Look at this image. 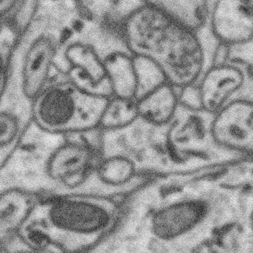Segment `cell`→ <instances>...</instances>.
<instances>
[{
	"label": "cell",
	"mask_w": 253,
	"mask_h": 253,
	"mask_svg": "<svg viewBox=\"0 0 253 253\" xmlns=\"http://www.w3.org/2000/svg\"><path fill=\"white\" fill-rule=\"evenodd\" d=\"M37 202L34 195L21 189L0 193V245L17 237Z\"/></svg>",
	"instance_id": "obj_10"
},
{
	"label": "cell",
	"mask_w": 253,
	"mask_h": 253,
	"mask_svg": "<svg viewBox=\"0 0 253 253\" xmlns=\"http://www.w3.org/2000/svg\"><path fill=\"white\" fill-rule=\"evenodd\" d=\"M56 69L88 93L112 96L104 59L86 43L68 39L61 51Z\"/></svg>",
	"instance_id": "obj_5"
},
{
	"label": "cell",
	"mask_w": 253,
	"mask_h": 253,
	"mask_svg": "<svg viewBox=\"0 0 253 253\" xmlns=\"http://www.w3.org/2000/svg\"><path fill=\"white\" fill-rule=\"evenodd\" d=\"M227 46L226 62L247 68H253V40Z\"/></svg>",
	"instance_id": "obj_19"
},
{
	"label": "cell",
	"mask_w": 253,
	"mask_h": 253,
	"mask_svg": "<svg viewBox=\"0 0 253 253\" xmlns=\"http://www.w3.org/2000/svg\"><path fill=\"white\" fill-rule=\"evenodd\" d=\"M21 122L17 115L7 111L0 112V148L12 145L19 137Z\"/></svg>",
	"instance_id": "obj_17"
},
{
	"label": "cell",
	"mask_w": 253,
	"mask_h": 253,
	"mask_svg": "<svg viewBox=\"0 0 253 253\" xmlns=\"http://www.w3.org/2000/svg\"><path fill=\"white\" fill-rule=\"evenodd\" d=\"M253 69L224 62L204 70L195 83L203 110L214 115L245 90L252 93Z\"/></svg>",
	"instance_id": "obj_4"
},
{
	"label": "cell",
	"mask_w": 253,
	"mask_h": 253,
	"mask_svg": "<svg viewBox=\"0 0 253 253\" xmlns=\"http://www.w3.org/2000/svg\"><path fill=\"white\" fill-rule=\"evenodd\" d=\"M135 166L132 160L124 156H113L104 159L97 167L100 180L107 185H124L132 179Z\"/></svg>",
	"instance_id": "obj_15"
},
{
	"label": "cell",
	"mask_w": 253,
	"mask_h": 253,
	"mask_svg": "<svg viewBox=\"0 0 253 253\" xmlns=\"http://www.w3.org/2000/svg\"><path fill=\"white\" fill-rule=\"evenodd\" d=\"M207 23L225 44L253 40V0H214L209 7Z\"/></svg>",
	"instance_id": "obj_7"
},
{
	"label": "cell",
	"mask_w": 253,
	"mask_h": 253,
	"mask_svg": "<svg viewBox=\"0 0 253 253\" xmlns=\"http://www.w3.org/2000/svg\"><path fill=\"white\" fill-rule=\"evenodd\" d=\"M109 98L83 90L56 70L31 102L30 117L37 127L47 133H88L99 129Z\"/></svg>",
	"instance_id": "obj_3"
},
{
	"label": "cell",
	"mask_w": 253,
	"mask_h": 253,
	"mask_svg": "<svg viewBox=\"0 0 253 253\" xmlns=\"http://www.w3.org/2000/svg\"><path fill=\"white\" fill-rule=\"evenodd\" d=\"M150 7L163 11L173 18L197 30L206 23L210 0H141Z\"/></svg>",
	"instance_id": "obj_13"
},
{
	"label": "cell",
	"mask_w": 253,
	"mask_h": 253,
	"mask_svg": "<svg viewBox=\"0 0 253 253\" xmlns=\"http://www.w3.org/2000/svg\"><path fill=\"white\" fill-rule=\"evenodd\" d=\"M136 100L139 119L159 127L171 124L179 106L178 88L168 82Z\"/></svg>",
	"instance_id": "obj_11"
},
{
	"label": "cell",
	"mask_w": 253,
	"mask_h": 253,
	"mask_svg": "<svg viewBox=\"0 0 253 253\" xmlns=\"http://www.w3.org/2000/svg\"><path fill=\"white\" fill-rule=\"evenodd\" d=\"M113 203L97 197L67 195L37 202L17 237L35 251L65 252L86 249L111 227Z\"/></svg>",
	"instance_id": "obj_2"
},
{
	"label": "cell",
	"mask_w": 253,
	"mask_h": 253,
	"mask_svg": "<svg viewBox=\"0 0 253 253\" xmlns=\"http://www.w3.org/2000/svg\"><path fill=\"white\" fill-rule=\"evenodd\" d=\"M15 40L0 42V102L5 95L10 82L11 58Z\"/></svg>",
	"instance_id": "obj_18"
},
{
	"label": "cell",
	"mask_w": 253,
	"mask_h": 253,
	"mask_svg": "<svg viewBox=\"0 0 253 253\" xmlns=\"http://www.w3.org/2000/svg\"><path fill=\"white\" fill-rule=\"evenodd\" d=\"M132 55L155 63L176 88L194 84L204 71V53L196 31L163 11L141 4L123 22Z\"/></svg>",
	"instance_id": "obj_1"
},
{
	"label": "cell",
	"mask_w": 253,
	"mask_h": 253,
	"mask_svg": "<svg viewBox=\"0 0 253 253\" xmlns=\"http://www.w3.org/2000/svg\"><path fill=\"white\" fill-rule=\"evenodd\" d=\"M93 156L86 145L69 142L58 147L47 163L49 177L68 188H76L86 179Z\"/></svg>",
	"instance_id": "obj_8"
},
{
	"label": "cell",
	"mask_w": 253,
	"mask_h": 253,
	"mask_svg": "<svg viewBox=\"0 0 253 253\" xmlns=\"http://www.w3.org/2000/svg\"><path fill=\"white\" fill-rule=\"evenodd\" d=\"M112 96L136 98L137 78L133 55L129 51H117L104 59Z\"/></svg>",
	"instance_id": "obj_12"
},
{
	"label": "cell",
	"mask_w": 253,
	"mask_h": 253,
	"mask_svg": "<svg viewBox=\"0 0 253 253\" xmlns=\"http://www.w3.org/2000/svg\"><path fill=\"white\" fill-rule=\"evenodd\" d=\"M138 118L136 98L111 96L104 108L99 130H120L133 124Z\"/></svg>",
	"instance_id": "obj_14"
},
{
	"label": "cell",
	"mask_w": 253,
	"mask_h": 253,
	"mask_svg": "<svg viewBox=\"0 0 253 253\" xmlns=\"http://www.w3.org/2000/svg\"><path fill=\"white\" fill-rule=\"evenodd\" d=\"M133 57L137 78L136 99L168 82L162 70L155 63L144 57Z\"/></svg>",
	"instance_id": "obj_16"
},
{
	"label": "cell",
	"mask_w": 253,
	"mask_h": 253,
	"mask_svg": "<svg viewBox=\"0 0 253 253\" xmlns=\"http://www.w3.org/2000/svg\"><path fill=\"white\" fill-rule=\"evenodd\" d=\"M211 137L219 146L242 152H252V99L236 98L213 115Z\"/></svg>",
	"instance_id": "obj_6"
},
{
	"label": "cell",
	"mask_w": 253,
	"mask_h": 253,
	"mask_svg": "<svg viewBox=\"0 0 253 253\" xmlns=\"http://www.w3.org/2000/svg\"><path fill=\"white\" fill-rule=\"evenodd\" d=\"M205 213L206 207L198 201H185L167 206L154 215L153 231L160 238H174L194 227Z\"/></svg>",
	"instance_id": "obj_9"
}]
</instances>
